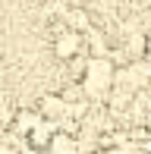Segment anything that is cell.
<instances>
[{
	"instance_id": "obj_2",
	"label": "cell",
	"mask_w": 151,
	"mask_h": 154,
	"mask_svg": "<svg viewBox=\"0 0 151 154\" xmlns=\"http://www.w3.org/2000/svg\"><path fill=\"white\" fill-rule=\"evenodd\" d=\"M54 151H57V154H72V142H66V138H57V142H54Z\"/></svg>"
},
{
	"instance_id": "obj_1",
	"label": "cell",
	"mask_w": 151,
	"mask_h": 154,
	"mask_svg": "<svg viewBox=\"0 0 151 154\" xmlns=\"http://www.w3.org/2000/svg\"><path fill=\"white\" fill-rule=\"evenodd\" d=\"M76 47H79V38H76V35H69V38H63V41L57 44V54H60V57H72Z\"/></svg>"
}]
</instances>
